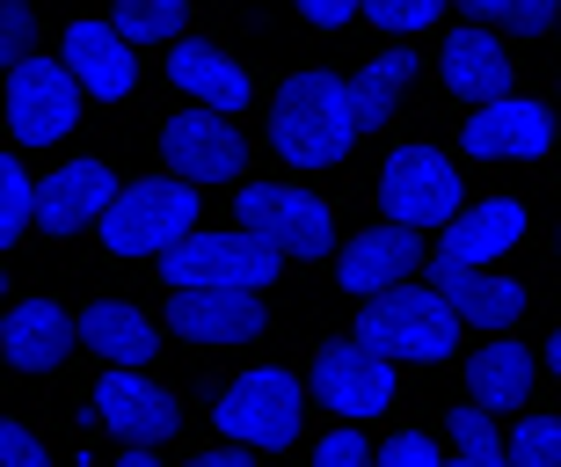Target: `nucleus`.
Instances as JSON below:
<instances>
[{
    "instance_id": "obj_5",
    "label": "nucleus",
    "mask_w": 561,
    "mask_h": 467,
    "mask_svg": "<svg viewBox=\"0 0 561 467\" xmlns=\"http://www.w3.org/2000/svg\"><path fill=\"white\" fill-rule=\"evenodd\" d=\"M8 125L22 147H51L81 125V73L59 59H15L8 73Z\"/></svg>"
},
{
    "instance_id": "obj_20",
    "label": "nucleus",
    "mask_w": 561,
    "mask_h": 467,
    "mask_svg": "<svg viewBox=\"0 0 561 467\" xmlns=\"http://www.w3.org/2000/svg\"><path fill=\"white\" fill-rule=\"evenodd\" d=\"M73 351V321L51 307V299H22L15 315H8V358L22 373H44V365H59Z\"/></svg>"
},
{
    "instance_id": "obj_11",
    "label": "nucleus",
    "mask_w": 561,
    "mask_h": 467,
    "mask_svg": "<svg viewBox=\"0 0 561 467\" xmlns=\"http://www.w3.org/2000/svg\"><path fill=\"white\" fill-rule=\"evenodd\" d=\"M168 307H175V329H183L190 343H249V337H263V299H255V293L183 285Z\"/></svg>"
},
{
    "instance_id": "obj_28",
    "label": "nucleus",
    "mask_w": 561,
    "mask_h": 467,
    "mask_svg": "<svg viewBox=\"0 0 561 467\" xmlns=\"http://www.w3.org/2000/svg\"><path fill=\"white\" fill-rule=\"evenodd\" d=\"M30 213H37V191H30V169H22V161H0V234L15 241V234L30 227Z\"/></svg>"
},
{
    "instance_id": "obj_6",
    "label": "nucleus",
    "mask_w": 561,
    "mask_h": 467,
    "mask_svg": "<svg viewBox=\"0 0 561 467\" xmlns=\"http://www.w3.org/2000/svg\"><path fill=\"white\" fill-rule=\"evenodd\" d=\"M211 417H219V431H233L241 446H291L307 402H299V380H291V373L263 365V373H249V380H233Z\"/></svg>"
},
{
    "instance_id": "obj_3",
    "label": "nucleus",
    "mask_w": 561,
    "mask_h": 467,
    "mask_svg": "<svg viewBox=\"0 0 561 467\" xmlns=\"http://www.w3.org/2000/svg\"><path fill=\"white\" fill-rule=\"evenodd\" d=\"M277 255L263 234H183L175 249L161 255L168 271V293H183V285H219V293H263L277 277Z\"/></svg>"
},
{
    "instance_id": "obj_23",
    "label": "nucleus",
    "mask_w": 561,
    "mask_h": 467,
    "mask_svg": "<svg viewBox=\"0 0 561 467\" xmlns=\"http://www.w3.org/2000/svg\"><path fill=\"white\" fill-rule=\"evenodd\" d=\"M81 337H88V351H103L110 365H146V358H153V321H146L139 307H125V299L88 307Z\"/></svg>"
},
{
    "instance_id": "obj_36",
    "label": "nucleus",
    "mask_w": 561,
    "mask_h": 467,
    "mask_svg": "<svg viewBox=\"0 0 561 467\" xmlns=\"http://www.w3.org/2000/svg\"><path fill=\"white\" fill-rule=\"evenodd\" d=\"M190 467H255L249 453H205V460H190Z\"/></svg>"
},
{
    "instance_id": "obj_30",
    "label": "nucleus",
    "mask_w": 561,
    "mask_h": 467,
    "mask_svg": "<svg viewBox=\"0 0 561 467\" xmlns=\"http://www.w3.org/2000/svg\"><path fill=\"white\" fill-rule=\"evenodd\" d=\"M357 8H365L379 30H423V22H437L445 0H357Z\"/></svg>"
},
{
    "instance_id": "obj_26",
    "label": "nucleus",
    "mask_w": 561,
    "mask_h": 467,
    "mask_svg": "<svg viewBox=\"0 0 561 467\" xmlns=\"http://www.w3.org/2000/svg\"><path fill=\"white\" fill-rule=\"evenodd\" d=\"M183 8L190 0H117V30H125L131 44L175 37V30H183Z\"/></svg>"
},
{
    "instance_id": "obj_29",
    "label": "nucleus",
    "mask_w": 561,
    "mask_h": 467,
    "mask_svg": "<svg viewBox=\"0 0 561 467\" xmlns=\"http://www.w3.org/2000/svg\"><path fill=\"white\" fill-rule=\"evenodd\" d=\"M474 15H489V22H503V30H547V22H561V0H467Z\"/></svg>"
},
{
    "instance_id": "obj_31",
    "label": "nucleus",
    "mask_w": 561,
    "mask_h": 467,
    "mask_svg": "<svg viewBox=\"0 0 561 467\" xmlns=\"http://www.w3.org/2000/svg\"><path fill=\"white\" fill-rule=\"evenodd\" d=\"M313 467H379V460H373V446H365V438H357V431L343 424V431H329V438H321Z\"/></svg>"
},
{
    "instance_id": "obj_22",
    "label": "nucleus",
    "mask_w": 561,
    "mask_h": 467,
    "mask_svg": "<svg viewBox=\"0 0 561 467\" xmlns=\"http://www.w3.org/2000/svg\"><path fill=\"white\" fill-rule=\"evenodd\" d=\"M467 395H474L481 409H525V395H533V358H525V343H489V351H474Z\"/></svg>"
},
{
    "instance_id": "obj_8",
    "label": "nucleus",
    "mask_w": 561,
    "mask_h": 467,
    "mask_svg": "<svg viewBox=\"0 0 561 467\" xmlns=\"http://www.w3.org/2000/svg\"><path fill=\"white\" fill-rule=\"evenodd\" d=\"M241 227L263 234L285 255H329V241H335L329 205L307 197V191H285V183H249L241 191Z\"/></svg>"
},
{
    "instance_id": "obj_34",
    "label": "nucleus",
    "mask_w": 561,
    "mask_h": 467,
    "mask_svg": "<svg viewBox=\"0 0 561 467\" xmlns=\"http://www.w3.org/2000/svg\"><path fill=\"white\" fill-rule=\"evenodd\" d=\"M0 460H8V467H51V460H44V446H37V431H22V424L0 431Z\"/></svg>"
},
{
    "instance_id": "obj_16",
    "label": "nucleus",
    "mask_w": 561,
    "mask_h": 467,
    "mask_svg": "<svg viewBox=\"0 0 561 467\" xmlns=\"http://www.w3.org/2000/svg\"><path fill=\"white\" fill-rule=\"evenodd\" d=\"M416 227H379V234H357L351 255H343V293H387V285H409L416 271Z\"/></svg>"
},
{
    "instance_id": "obj_33",
    "label": "nucleus",
    "mask_w": 561,
    "mask_h": 467,
    "mask_svg": "<svg viewBox=\"0 0 561 467\" xmlns=\"http://www.w3.org/2000/svg\"><path fill=\"white\" fill-rule=\"evenodd\" d=\"M379 467H445V460H437V446H431V438H416V431H401L394 446L379 453Z\"/></svg>"
},
{
    "instance_id": "obj_15",
    "label": "nucleus",
    "mask_w": 561,
    "mask_h": 467,
    "mask_svg": "<svg viewBox=\"0 0 561 467\" xmlns=\"http://www.w3.org/2000/svg\"><path fill=\"white\" fill-rule=\"evenodd\" d=\"M431 285L459 307V321H481V329H511L525 315V285L518 277H489L481 263H453V255H437Z\"/></svg>"
},
{
    "instance_id": "obj_4",
    "label": "nucleus",
    "mask_w": 561,
    "mask_h": 467,
    "mask_svg": "<svg viewBox=\"0 0 561 467\" xmlns=\"http://www.w3.org/2000/svg\"><path fill=\"white\" fill-rule=\"evenodd\" d=\"M190 227H197V191L190 183H168V175L117 191V205L103 213V241L117 255H168Z\"/></svg>"
},
{
    "instance_id": "obj_12",
    "label": "nucleus",
    "mask_w": 561,
    "mask_h": 467,
    "mask_svg": "<svg viewBox=\"0 0 561 467\" xmlns=\"http://www.w3.org/2000/svg\"><path fill=\"white\" fill-rule=\"evenodd\" d=\"M547 139H554V117L518 95L481 103V117H467V153H481V161H525V153H547Z\"/></svg>"
},
{
    "instance_id": "obj_9",
    "label": "nucleus",
    "mask_w": 561,
    "mask_h": 467,
    "mask_svg": "<svg viewBox=\"0 0 561 467\" xmlns=\"http://www.w3.org/2000/svg\"><path fill=\"white\" fill-rule=\"evenodd\" d=\"M313 395L329 409H343V417H379V409L394 402V365H387V351H373V343H329L321 358H313Z\"/></svg>"
},
{
    "instance_id": "obj_38",
    "label": "nucleus",
    "mask_w": 561,
    "mask_h": 467,
    "mask_svg": "<svg viewBox=\"0 0 561 467\" xmlns=\"http://www.w3.org/2000/svg\"><path fill=\"white\" fill-rule=\"evenodd\" d=\"M547 365H554V373H561V337H554V343H547Z\"/></svg>"
},
{
    "instance_id": "obj_19",
    "label": "nucleus",
    "mask_w": 561,
    "mask_h": 467,
    "mask_svg": "<svg viewBox=\"0 0 561 467\" xmlns=\"http://www.w3.org/2000/svg\"><path fill=\"white\" fill-rule=\"evenodd\" d=\"M168 73H175L205 110H241V103H249V73H241L219 44H175Z\"/></svg>"
},
{
    "instance_id": "obj_14",
    "label": "nucleus",
    "mask_w": 561,
    "mask_h": 467,
    "mask_svg": "<svg viewBox=\"0 0 561 467\" xmlns=\"http://www.w3.org/2000/svg\"><path fill=\"white\" fill-rule=\"evenodd\" d=\"M66 66H73L81 88H88V95H103V103L131 95V81H139L131 37L117 30V22H73V30H66Z\"/></svg>"
},
{
    "instance_id": "obj_10",
    "label": "nucleus",
    "mask_w": 561,
    "mask_h": 467,
    "mask_svg": "<svg viewBox=\"0 0 561 467\" xmlns=\"http://www.w3.org/2000/svg\"><path fill=\"white\" fill-rule=\"evenodd\" d=\"M161 147H168V161H175V175H190V183H233V175L249 169V147H241V132L227 125V110L168 117Z\"/></svg>"
},
{
    "instance_id": "obj_25",
    "label": "nucleus",
    "mask_w": 561,
    "mask_h": 467,
    "mask_svg": "<svg viewBox=\"0 0 561 467\" xmlns=\"http://www.w3.org/2000/svg\"><path fill=\"white\" fill-rule=\"evenodd\" d=\"M453 438H459V460L453 467H518L511 460V446L496 438V424H489V409H453Z\"/></svg>"
},
{
    "instance_id": "obj_7",
    "label": "nucleus",
    "mask_w": 561,
    "mask_h": 467,
    "mask_svg": "<svg viewBox=\"0 0 561 467\" xmlns=\"http://www.w3.org/2000/svg\"><path fill=\"white\" fill-rule=\"evenodd\" d=\"M379 197H387V213L401 227H445V219H459V175L437 147H401L387 161V175H379Z\"/></svg>"
},
{
    "instance_id": "obj_32",
    "label": "nucleus",
    "mask_w": 561,
    "mask_h": 467,
    "mask_svg": "<svg viewBox=\"0 0 561 467\" xmlns=\"http://www.w3.org/2000/svg\"><path fill=\"white\" fill-rule=\"evenodd\" d=\"M0 44L8 59H30V0H0Z\"/></svg>"
},
{
    "instance_id": "obj_37",
    "label": "nucleus",
    "mask_w": 561,
    "mask_h": 467,
    "mask_svg": "<svg viewBox=\"0 0 561 467\" xmlns=\"http://www.w3.org/2000/svg\"><path fill=\"white\" fill-rule=\"evenodd\" d=\"M117 467H161V460H153V453H125V460H117Z\"/></svg>"
},
{
    "instance_id": "obj_2",
    "label": "nucleus",
    "mask_w": 561,
    "mask_h": 467,
    "mask_svg": "<svg viewBox=\"0 0 561 467\" xmlns=\"http://www.w3.org/2000/svg\"><path fill=\"white\" fill-rule=\"evenodd\" d=\"M357 337L373 343V351H387V358L437 365L459 343V307L437 293V285H431V293L387 285V293H373V307H365V321H357Z\"/></svg>"
},
{
    "instance_id": "obj_1",
    "label": "nucleus",
    "mask_w": 561,
    "mask_h": 467,
    "mask_svg": "<svg viewBox=\"0 0 561 467\" xmlns=\"http://www.w3.org/2000/svg\"><path fill=\"white\" fill-rule=\"evenodd\" d=\"M277 153H285L291 169H329L343 153L365 139V117H357V88L307 66V73H291L285 95H277V125H271Z\"/></svg>"
},
{
    "instance_id": "obj_35",
    "label": "nucleus",
    "mask_w": 561,
    "mask_h": 467,
    "mask_svg": "<svg viewBox=\"0 0 561 467\" xmlns=\"http://www.w3.org/2000/svg\"><path fill=\"white\" fill-rule=\"evenodd\" d=\"M299 8H307L313 22H351V8H357V0H299Z\"/></svg>"
},
{
    "instance_id": "obj_18",
    "label": "nucleus",
    "mask_w": 561,
    "mask_h": 467,
    "mask_svg": "<svg viewBox=\"0 0 561 467\" xmlns=\"http://www.w3.org/2000/svg\"><path fill=\"white\" fill-rule=\"evenodd\" d=\"M445 88L467 95V103H503L511 95V59H503V44L489 30H459L445 44Z\"/></svg>"
},
{
    "instance_id": "obj_27",
    "label": "nucleus",
    "mask_w": 561,
    "mask_h": 467,
    "mask_svg": "<svg viewBox=\"0 0 561 467\" xmlns=\"http://www.w3.org/2000/svg\"><path fill=\"white\" fill-rule=\"evenodd\" d=\"M511 460L518 467H561V424L554 417H525L511 431Z\"/></svg>"
},
{
    "instance_id": "obj_21",
    "label": "nucleus",
    "mask_w": 561,
    "mask_h": 467,
    "mask_svg": "<svg viewBox=\"0 0 561 467\" xmlns=\"http://www.w3.org/2000/svg\"><path fill=\"white\" fill-rule=\"evenodd\" d=\"M525 234V205H511V197H489V205H474L467 219H453V234H445V255L453 263H496L511 241Z\"/></svg>"
},
{
    "instance_id": "obj_17",
    "label": "nucleus",
    "mask_w": 561,
    "mask_h": 467,
    "mask_svg": "<svg viewBox=\"0 0 561 467\" xmlns=\"http://www.w3.org/2000/svg\"><path fill=\"white\" fill-rule=\"evenodd\" d=\"M110 205H117V175L103 161H73V169L44 175V191H37L44 227H81V219H103Z\"/></svg>"
},
{
    "instance_id": "obj_24",
    "label": "nucleus",
    "mask_w": 561,
    "mask_h": 467,
    "mask_svg": "<svg viewBox=\"0 0 561 467\" xmlns=\"http://www.w3.org/2000/svg\"><path fill=\"white\" fill-rule=\"evenodd\" d=\"M409 81H416V59H409V52H387V59H373L365 73H357L351 88H357V117H365V132L394 117V95Z\"/></svg>"
},
{
    "instance_id": "obj_13",
    "label": "nucleus",
    "mask_w": 561,
    "mask_h": 467,
    "mask_svg": "<svg viewBox=\"0 0 561 467\" xmlns=\"http://www.w3.org/2000/svg\"><path fill=\"white\" fill-rule=\"evenodd\" d=\"M95 417H103L110 431L139 438V446H153V438L175 431V402H168L153 380H139L131 365H110L103 373V387H95Z\"/></svg>"
}]
</instances>
